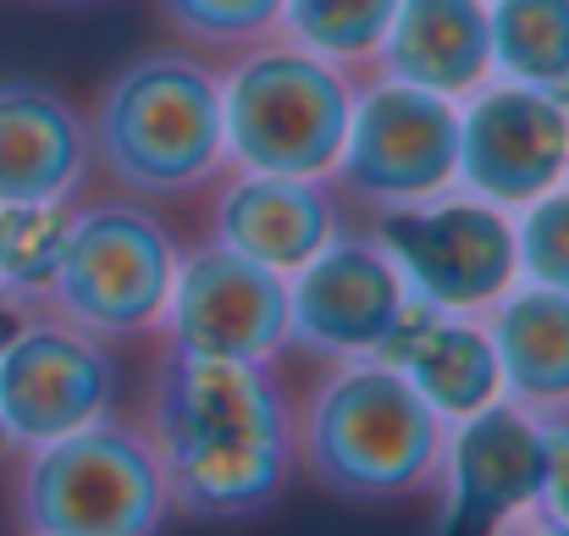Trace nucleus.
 Returning <instances> with one entry per match:
<instances>
[{
    "label": "nucleus",
    "mask_w": 569,
    "mask_h": 536,
    "mask_svg": "<svg viewBox=\"0 0 569 536\" xmlns=\"http://www.w3.org/2000/svg\"><path fill=\"white\" fill-rule=\"evenodd\" d=\"M139 426L156 448L172 509L210 526L260 520L288 493L299 465L293 404L271 365L167 349Z\"/></svg>",
    "instance_id": "nucleus-1"
},
{
    "label": "nucleus",
    "mask_w": 569,
    "mask_h": 536,
    "mask_svg": "<svg viewBox=\"0 0 569 536\" xmlns=\"http://www.w3.org/2000/svg\"><path fill=\"white\" fill-rule=\"evenodd\" d=\"M448 420L381 359H338L293 415L299 470L343 504H403L437 482Z\"/></svg>",
    "instance_id": "nucleus-2"
},
{
    "label": "nucleus",
    "mask_w": 569,
    "mask_h": 536,
    "mask_svg": "<svg viewBox=\"0 0 569 536\" xmlns=\"http://www.w3.org/2000/svg\"><path fill=\"white\" fill-rule=\"evenodd\" d=\"M89 145L106 178L139 199H183L221 178V72L199 50H144L122 61L94 106Z\"/></svg>",
    "instance_id": "nucleus-3"
},
{
    "label": "nucleus",
    "mask_w": 569,
    "mask_h": 536,
    "mask_svg": "<svg viewBox=\"0 0 569 536\" xmlns=\"http://www.w3.org/2000/svg\"><path fill=\"white\" fill-rule=\"evenodd\" d=\"M355 111V78L293 39L243 44L221 72L227 161L282 178H332Z\"/></svg>",
    "instance_id": "nucleus-4"
},
{
    "label": "nucleus",
    "mask_w": 569,
    "mask_h": 536,
    "mask_svg": "<svg viewBox=\"0 0 569 536\" xmlns=\"http://www.w3.org/2000/svg\"><path fill=\"white\" fill-rule=\"evenodd\" d=\"M11 515L22 536H161L172 498L144 426L106 415L22 454Z\"/></svg>",
    "instance_id": "nucleus-5"
},
{
    "label": "nucleus",
    "mask_w": 569,
    "mask_h": 536,
    "mask_svg": "<svg viewBox=\"0 0 569 536\" xmlns=\"http://www.w3.org/2000/svg\"><path fill=\"white\" fill-rule=\"evenodd\" d=\"M178 260L183 249L156 210L133 199L72 205V232L39 310H56L106 344L150 338L167 321Z\"/></svg>",
    "instance_id": "nucleus-6"
},
{
    "label": "nucleus",
    "mask_w": 569,
    "mask_h": 536,
    "mask_svg": "<svg viewBox=\"0 0 569 536\" xmlns=\"http://www.w3.org/2000/svg\"><path fill=\"white\" fill-rule=\"evenodd\" d=\"M377 238L398 266L409 299L437 310L481 316L520 282L515 255V216L470 188H442L415 205L377 210Z\"/></svg>",
    "instance_id": "nucleus-7"
},
{
    "label": "nucleus",
    "mask_w": 569,
    "mask_h": 536,
    "mask_svg": "<svg viewBox=\"0 0 569 536\" xmlns=\"http://www.w3.org/2000/svg\"><path fill=\"white\" fill-rule=\"evenodd\" d=\"M332 182L366 210L415 205L453 188L459 182V100H442L431 89L377 72L366 89H355V111H349Z\"/></svg>",
    "instance_id": "nucleus-8"
},
{
    "label": "nucleus",
    "mask_w": 569,
    "mask_h": 536,
    "mask_svg": "<svg viewBox=\"0 0 569 536\" xmlns=\"http://www.w3.org/2000/svg\"><path fill=\"white\" fill-rule=\"evenodd\" d=\"M117 393L122 365L106 338L56 310H39L0 344V443L22 454L56 443L117 415Z\"/></svg>",
    "instance_id": "nucleus-9"
},
{
    "label": "nucleus",
    "mask_w": 569,
    "mask_h": 536,
    "mask_svg": "<svg viewBox=\"0 0 569 536\" xmlns=\"http://www.w3.org/2000/svg\"><path fill=\"white\" fill-rule=\"evenodd\" d=\"M161 327L178 355L277 365L288 349V277L210 238L178 260Z\"/></svg>",
    "instance_id": "nucleus-10"
},
{
    "label": "nucleus",
    "mask_w": 569,
    "mask_h": 536,
    "mask_svg": "<svg viewBox=\"0 0 569 536\" xmlns=\"http://www.w3.org/2000/svg\"><path fill=\"white\" fill-rule=\"evenodd\" d=\"M409 310V288L371 232H332L288 271V344L310 359H371Z\"/></svg>",
    "instance_id": "nucleus-11"
},
{
    "label": "nucleus",
    "mask_w": 569,
    "mask_h": 536,
    "mask_svg": "<svg viewBox=\"0 0 569 536\" xmlns=\"http://www.w3.org/2000/svg\"><path fill=\"white\" fill-rule=\"evenodd\" d=\"M569 182V100L487 78L459 100V188L520 210Z\"/></svg>",
    "instance_id": "nucleus-12"
},
{
    "label": "nucleus",
    "mask_w": 569,
    "mask_h": 536,
    "mask_svg": "<svg viewBox=\"0 0 569 536\" xmlns=\"http://www.w3.org/2000/svg\"><path fill=\"white\" fill-rule=\"evenodd\" d=\"M442 536H492L509 515L537 504L542 487V415L492 398L442 437Z\"/></svg>",
    "instance_id": "nucleus-13"
},
{
    "label": "nucleus",
    "mask_w": 569,
    "mask_h": 536,
    "mask_svg": "<svg viewBox=\"0 0 569 536\" xmlns=\"http://www.w3.org/2000/svg\"><path fill=\"white\" fill-rule=\"evenodd\" d=\"M338 232V193L332 178H282L232 167L210 193V238L271 266L299 271L327 238Z\"/></svg>",
    "instance_id": "nucleus-14"
},
{
    "label": "nucleus",
    "mask_w": 569,
    "mask_h": 536,
    "mask_svg": "<svg viewBox=\"0 0 569 536\" xmlns=\"http://www.w3.org/2000/svg\"><path fill=\"white\" fill-rule=\"evenodd\" d=\"M89 167V111L44 78H0V205L78 199Z\"/></svg>",
    "instance_id": "nucleus-15"
},
{
    "label": "nucleus",
    "mask_w": 569,
    "mask_h": 536,
    "mask_svg": "<svg viewBox=\"0 0 569 536\" xmlns=\"http://www.w3.org/2000/svg\"><path fill=\"white\" fill-rule=\"evenodd\" d=\"M371 359L392 365L448 426L503 398V370L487 338V321L465 310H437V305L409 299L392 338Z\"/></svg>",
    "instance_id": "nucleus-16"
},
{
    "label": "nucleus",
    "mask_w": 569,
    "mask_h": 536,
    "mask_svg": "<svg viewBox=\"0 0 569 536\" xmlns=\"http://www.w3.org/2000/svg\"><path fill=\"white\" fill-rule=\"evenodd\" d=\"M371 67L442 100L476 95L492 78L487 0H398Z\"/></svg>",
    "instance_id": "nucleus-17"
},
{
    "label": "nucleus",
    "mask_w": 569,
    "mask_h": 536,
    "mask_svg": "<svg viewBox=\"0 0 569 536\" xmlns=\"http://www.w3.org/2000/svg\"><path fill=\"white\" fill-rule=\"evenodd\" d=\"M487 338L498 349L503 398L526 404L531 415L569 409V294L515 282L498 305L481 310Z\"/></svg>",
    "instance_id": "nucleus-18"
},
{
    "label": "nucleus",
    "mask_w": 569,
    "mask_h": 536,
    "mask_svg": "<svg viewBox=\"0 0 569 536\" xmlns=\"http://www.w3.org/2000/svg\"><path fill=\"white\" fill-rule=\"evenodd\" d=\"M492 78L569 100V0H487Z\"/></svg>",
    "instance_id": "nucleus-19"
},
{
    "label": "nucleus",
    "mask_w": 569,
    "mask_h": 536,
    "mask_svg": "<svg viewBox=\"0 0 569 536\" xmlns=\"http://www.w3.org/2000/svg\"><path fill=\"white\" fill-rule=\"evenodd\" d=\"M72 232V199H22L0 205V299L6 305H44L61 249Z\"/></svg>",
    "instance_id": "nucleus-20"
},
{
    "label": "nucleus",
    "mask_w": 569,
    "mask_h": 536,
    "mask_svg": "<svg viewBox=\"0 0 569 536\" xmlns=\"http://www.w3.org/2000/svg\"><path fill=\"white\" fill-rule=\"evenodd\" d=\"M392 11H398V0H282L277 33L293 39L299 50L355 72V67L377 61Z\"/></svg>",
    "instance_id": "nucleus-21"
},
{
    "label": "nucleus",
    "mask_w": 569,
    "mask_h": 536,
    "mask_svg": "<svg viewBox=\"0 0 569 536\" xmlns=\"http://www.w3.org/2000/svg\"><path fill=\"white\" fill-rule=\"evenodd\" d=\"M156 11L193 50H227V56H238L243 44L277 33L282 0H156Z\"/></svg>",
    "instance_id": "nucleus-22"
},
{
    "label": "nucleus",
    "mask_w": 569,
    "mask_h": 536,
    "mask_svg": "<svg viewBox=\"0 0 569 536\" xmlns=\"http://www.w3.org/2000/svg\"><path fill=\"white\" fill-rule=\"evenodd\" d=\"M515 255H520V282L569 294V182L515 210Z\"/></svg>",
    "instance_id": "nucleus-23"
},
{
    "label": "nucleus",
    "mask_w": 569,
    "mask_h": 536,
    "mask_svg": "<svg viewBox=\"0 0 569 536\" xmlns=\"http://www.w3.org/2000/svg\"><path fill=\"white\" fill-rule=\"evenodd\" d=\"M531 509L553 526H569V409L542 420V487Z\"/></svg>",
    "instance_id": "nucleus-24"
},
{
    "label": "nucleus",
    "mask_w": 569,
    "mask_h": 536,
    "mask_svg": "<svg viewBox=\"0 0 569 536\" xmlns=\"http://www.w3.org/2000/svg\"><path fill=\"white\" fill-rule=\"evenodd\" d=\"M492 536H569V526H553V520H542L537 509H520V515H509L503 526Z\"/></svg>",
    "instance_id": "nucleus-25"
},
{
    "label": "nucleus",
    "mask_w": 569,
    "mask_h": 536,
    "mask_svg": "<svg viewBox=\"0 0 569 536\" xmlns=\"http://www.w3.org/2000/svg\"><path fill=\"white\" fill-rule=\"evenodd\" d=\"M39 6H94V0H39Z\"/></svg>",
    "instance_id": "nucleus-26"
},
{
    "label": "nucleus",
    "mask_w": 569,
    "mask_h": 536,
    "mask_svg": "<svg viewBox=\"0 0 569 536\" xmlns=\"http://www.w3.org/2000/svg\"><path fill=\"white\" fill-rule=\"evenodd\" d=\"M0 305H6V299H0Z\"/></svg>",
    "instance_id": "nucleus-27"
}]
</instances>
